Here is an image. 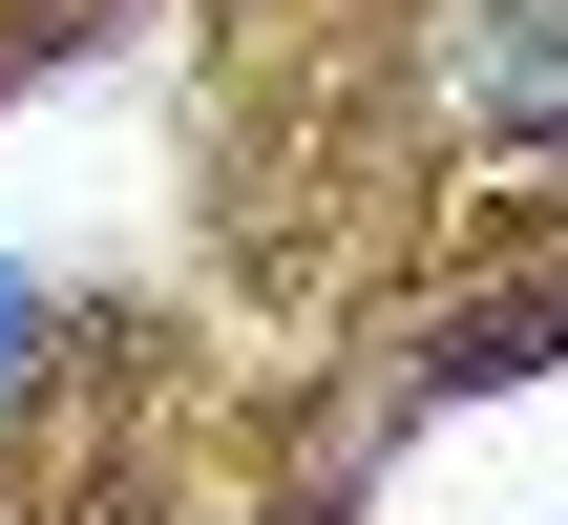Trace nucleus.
I'll use <instances>...</instances> for the list:
<instances>
[{"mask_svg":"<svg viewBox=\"0 0 568 525\" xmlns=\"http://www.w3.org/2000/svg\"><path fill=\"white\" fill-rule=\"evenodd\" d=\"M464 105L506 147H568V0H485L464 21Z\"/></svg>","mask_w":568,"mask_h":525,"instance_id":"nucleus-1","label":"nucleus"},{"mask_svg":"<svg viewBox=\"0 0 568 525\" xmlns=\"http://www.w3.org/2000/svg\"><path fill=\"white\" fill-rule=\"evenodd\" d=\"M548 358H568V274H548V295L443 316V337H422V400H485V379H548Z\"/></svg>","mask_w":568,"mask_h":525,"instance_id":"nucleus-2","label":"nucleus"},{"mask_svg":"<svg viewBox=\"0 0 568 525\" xmlns=\"http://www.w3.org/2000/svg\"><path fill=\"white\" fill-rule=\"evenodd\" d=\"M21 337H42V295H21V274H0V379H21Z\"/></svg>","mask_w":568,"mask_h":525,"instance_id":"nucleus-3","label":"nucleus"}]
</instances>
